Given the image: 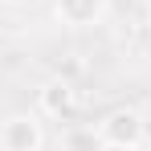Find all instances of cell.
<instances>
[{
    "instance_id": "1",
    "label": "cell",
    "mask_w": 151,
    "mask_h": 151,
    "mask_svg": "<svg viewBox=\"0 0 151 151\" xmlns=\"http://www.w3.org/2000/svg\"><path fill=\"white\" fill-rule=\"evenodd\" d=\"M98 143H123V147H143L147 143V114L135 106H114L94 123Z\"/></svg>"
},
{
    "instance_id": "2",
    "label": "cell",
    "mask_w": 151,
    "mask_h": 151,
    "mask_svg": "<svg viewBox=\"0 0 151 151\" xmlns=\"http://www.w3.org/2000/svg\"><path fill=\"white\" fill-rule=\"evenodd\" d=\"M0 151H45V123L29 110H17L0 123Z\"/></svg>"
},
{
    "instance_id": "3",
    "label": "cell",
    "mask_w": 151,
    "mask_h": 151,
    "mask_svg": "<svg viewBox=\"0 0 151 151\" xmlns=\"http://www.w3.org/2000/svg\"><path fill=\"white\" fill-rule=\"evenodd\" d=\"M74 110H78V94H74V82L70 78L41 82V90H37V114H45L53 123H70Z\"/></svg>"
},
{
    "instance_id": "4",
    "label": "cell",
    "mask_w": 151,
    "mask_h": 151,
    "mask_svg": "<svg viewBox=\"0 0 151 151\" xmlns=\"http://www.w3.org/2000/svg\"><path fill=\"white\" fill-rule=\"evenodd\" d=\"M53 17L65 29H94L106 17V0H53Z\"/></svg>"
},
{
    "instance_id": "5",
    "label": "cell",
    "mask_w": 151,
    "mask_h": 151,
    "mask_svg": "<svg viewBox=\"0 0 151 151\" xmlns=\"http://www.w3.org/2000/svg\"><path fill=\"white\" fill-rule=\"evenodd\" d=\"M98 151H139V147H123V143H98Z\"/></svg>"
},
{
    "instance_id": "6",
    "label": "cell",
    "mask_w": 151,
    "mask_h": 151,
    "mask_svg": "<svg viewBox=\"0 0 151 151\" xmlns=\"http://www.w3.org/2000/svg\"><path fill=\"white\" fill-rule=\"evenodd\" d=\"M4 4H12V8H33V4H41V0H4Z\"/></svg>"
},
{
    "instance_id": "7",
    "label": "cell",
    "mask_w": 151,
    "mask_h": 151,
    "mask_svg": "<svg viewBox=\"0 0 151 151\" xmlns=\"http://www.w3.org/2000/svg\"><path fill=\"white\" fill-rule=\"evenodd\" d=\"M139 151H151V143H143V147H139Z\"/></svg>"
},
{
    "instance_id": "8",
    "label": "cell",
    "mask_w": 151,
    "mask_h": 151,
    "mask_svg": "<svg viewBox=\"0 0 151 151\" xmlns=\"http://www.w3.org/2000/svg\"><path fill=\"white\" fill-rule=\"evenodd\" d=\"M147 37H151V25H147Z\"/></svg>"
},
{
    "instance_id": "9",
    "label": "cell",
    "mask_w": 151,
    "mask_h": 151,
    "mask_svg": "<svg viewBox=\"0 0 151 151\" xmlns=\"http://www.w3.org/2000/svg\"><path fill=\"white\" fill-rule=\"evenodd\" d=\"M147 8H151V0H147Z\"/></svg>"
}]
</instances>
